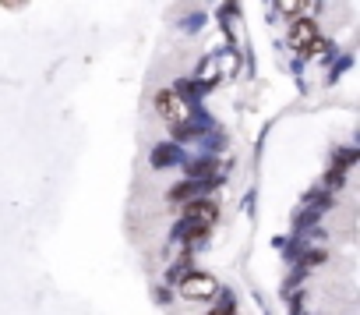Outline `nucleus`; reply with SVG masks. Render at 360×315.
Here are the masks:
<instances>
[{
  "mask_svg": "<svg viewBox=\"0 0 360 315\" xmlns=\"http://www.w3.org/2000/svg\"><path fill=\"white\" fill-rule=\"evenodd\" d=\"M290 47L300 50V54H321L325 50V43L318 39V25L311 18H297L290 25Z\"/></svg>",
  "mask_w": 360,
  "mask_h": 315,
  "instance_id": "obj_1",
  "label": "nucleus"
},
{
  "mask_svg": "<svg viewBox=\"0 0 360 315\" xmlns=\"http://www.w3.org/2000/svg\"><path fill=\"white\" fill-rule=\"evenodd\" d=\"M155 110H159V117L166 121V124H188V117H191V106L180 99L173 89H162L159 96H155Z\"/></svg>",
  "mask_w": 360,
  "mask_h": 315,
  "instance_id": "obj_2",
  "label": "nucleus"
},
{
  "mask_svg": "<svg viewBox=\"0 0 360 315\" xmlns=\"http://www.w3.org/2000/svg\"><path fill=\"white\" fill-rule=\"evenodd\" d=\"M212 220H219V209L212 206V202H191L188 209H184V230H205V227H212Z\"/></svg>",
  "mask_w": 360,
  "mask_h": 315,
  "instance_id": "obj_3",
  "label": "nucleus"
},
{
  "mask_svg": "<svg viewBox=\"0 0 360 315\" xmlns=\"http://www.w3.org/2000/svg\"><path fill=\"white\" fill-rule=\"evenodd\" d=\"M180 294L184 297H212L216 294V276H209V273L180 276Z\"/></svg>",
  "mask_w": 360,
  "mask_h": 315,
  "instance_id": "obj_4",
  "label": "nucleus"
},
{
  "mask_svg": "<svg viewBox=\"0 0 360 315\" xmlns=\"http://www.w3.org/2000/svg\"><path fill=\"white\" fill-rule=\"evenodd\" d=\"M321 0H276V11L286 18H311Z\"/></svg>",
  "mask_w": 360,
  "mask_h": 315,
  "instance_id": "obj_5",
  "label": "nucleus"
},
{
  "mask_svg": "<svg viewBox=\"0 0 360 315\" xmlns=\"http://www.w3.org/2000/svg\"><path fill=\"white\" fill-rule=\"evenodd\" d=\"M176 163H184V156H180L176 145H155L152 149V167L155 171H166V167H176Z\"/></svg>",
  "mask_w": 360,
  "mask_h": 315,
  "instance_id": "obj_6",
  "label": "nucleus"
},
{
  "mask_svg": "<svg viewBox=\"0 0 360 315\" xmlns=\"http://www.w3.org/2000/svg\"><path fill=\"white\" fill-rule=\"evenodd\" d=\"M212 188V181H184V185H176L173 192H169V199H176V202H188V199H195V195H202V192H209Z\"/></svg>",
  "mask_w": 360,
  "mask_h": 315,
  "instance_id": "obj_7",
  "label": "nucleus"
},
{
  "mask_svg": "<svg viewBox=\"0 0 360 315\" xmlns=\"http://www.w3.org/2000/svg\"><path fill=\"white\" fill-rule=\"evenodd\" d=\"M188 174H191L195 181H216V178H219V167H216L212 160H195V163H188Z\"/></svg>",
  "mask_w": 360,
  "mask_h": 315,
  "instance_id": "obj_8",
  "label": "nucleus"
},
{
  "mask_svg": "<svg viewBox=\"0 0 360 315\" xmlns=\"http://www.w3.org/2000/svg\"><path fill=\"white\" fill-rule=\"evenodd\" d=\"M230 311H233V308H230V301H226V304H223L219 311H212V315H230Z\"/></svg>",
  "mask_w": 360,
  "mask_h": 315,
  "instance_id": "obj_9",
  "label": "nucleus"
}]
</instances>
